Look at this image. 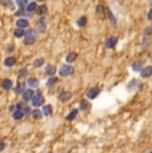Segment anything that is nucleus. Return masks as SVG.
I'll return each instance as SVG.
<instances>
[{"label": "nucleus", "instance_id": "nucleus-25", "mask_svg": "<svg viewBox=\"0 0 152 153\" xmlns=\"http://www.w3.org/2000/svg\"><path fill=\"white\" fill-rule=\"evenodd\" d=\"M139 88V83H137V80H131L129 81V84L127 85V89L128 91H131V89H136Z\"/></svg>", "mask_w": 152, "mask_h": 153}, {"label": "nucleus", "instance_id": "nucleus-38", "mask_svg": "<svg viewBox=\"0 0 152 153\" xmlns=\"http://www.w3.org/2000/svg\"><path fill=\"white\" fill-rule=\"evenodd\" d=\"M144 33L145 35H151L152 33V25H149V27H147L144 29Z\"/></svg>", "mask_w": 152, "mask_h": 153}, {"label": "nucleus", "instance_id": "nucleus-10", "mask_svg": "<svg viewBox=\"0 0 152 153\" xmlns=\"http://www.w3.org/2000/svg\"><path fill=\"white\" fill-rule=\"evenodd\" d=\"M48 12V7L46 5V4H42V5H37V8H36V13L39 16H44L46 13Z\"/></svg>", "mask_w": 152, "mask_h": 153}, {"label": "nucleus", "instance_id": "nucleus-6", "mask_svg": "<svg viewBox=\"0 0 152 153\" xmlns=\"http://www.w3.org/2000/svg\"><path fill=\"white\" fill-rule=\"evenodd\" d=\"M28 25H29V21H28L27 17H20V19L16 20V27L17 28L25 29V28H28Z\"/></svg>", "mask_w": 152, "mask_h": 153}, {"label": "nucleus", "instance_id": "nucleus-39", "mask_svg": "<svg viewBox=\"0 0 152 153\" xmlns=\"http://www.w3.org/2000/svg\"><path fill=\"white\" fill-rule=\"evenodd\" d=\"M147 19L149 20V21H152V8L148 11V15H147Z\"/></svg>", "mask_w": 152, "mask_h": 153}, {"label": "nucleus", "instance_id": "nucleus-9", "mask_svg": "<svg viewBox=\"0 0 152 153\" xmlns=\"http://www.w3.org/2000/svg\"><path fill=\"white\" fill-rule=\"evenodd\" d=\"M37 29H39V32H46V29H47V20L43 16H40L39 21H37Z\"/></svg>", "mask_w": 152, "mask_h": 153}, {"label": "nucleus", "instance_id": "nucleus-35", "mask_svg": "<svg viewBox=\"0 0 152 153\" xmlns=\"http://www.w3.org/2000/svg\"><path fill=\"white\" fill-rule=\"evenodd\" d=\"M107 13H108V17H109V20H111V21H112V23H113V25H116V20H115V17H113L112 12H111V11H108V9H107Z\"/></svg>", "mask_w": 152, "mask_h": 153}, {"label": "nucleus", "instance_id": "nucleus-37", "mask_svg": "<svg viewBox=\"0 0 152 153\" xmlns=\"http://www.w3.org/2000/svg\"><path fill=\"white\" fill-rule=\"evenodd\" d=\"M25 107V104L24 103H17L16 104V109H20V111H23V108Z\"/></svg>", "mask_w": 152, "mask_h": 153}, {"label": "nucleus", "instance_id": "nucleus-34", "mask_svg": "<svg viewBox=\"0 0 152 153\" xmlns=\"http://www.w3.org/2000/svg\"><path fill=\"white\" fill-rule=\"evenodd\" d=\"M23 113H24V116H29L31 115V108L28 107V105H25V107L23 108Z\"/></svg>", "mask_w": 152, "mask_h": 153}, {"label": "nucleus", "instance_id": "nucleus-22", "mask_svg": "<svg viewBox=\"0 0 152 153\" xmlns=\"http://www.w3.org/2000/svg\"><path fill=\"white\" fill-rule=\"evenodd\" d=\"M58 81H59V79H58V77H56V76H51L50 79H48V80H47V84H46V85H47L48 88H51V87H54V85L56 84Z\"/></svg>", "mask_w": 152, "mask_h": 153}, {"label": "nucleus", "instance_id": "nucleus-40", "mask_svg": "<svg viewBox=\"0 0 152 153\" xmlns=\"http://www.w3.org/2000/svg\"><path fill=\"white\" fill-rule=\"evenodd\" d=\"M4 148H5V142H4V141H0V152H1Z\"/></svg>", "mask_w": 152, "mask_h": 153}, {"label": "nucleus", "instance_id": "nucleus-27", "mask_svg": "<svg viewBox=\"0 0 152 153\" xmlns=\"http://www.w3.org/2000/svg\"><path fill=\"white\" fill-rule=\"evenodd\" d=\"M90 108H91L90 103H88V101H86V100H83L82 103H80V111H88Z\"/></svg>", "mask_w": 152, "mask_h": 153}, {"label": "nucleus", "instance_id": "nucleus-28", "mask_svg": "<svg viewBox=\"0 0 152 153\" xmlns=\"http://www.w3.org/2000/svg\"><path fill=\"white\" fill-rule=\"evenodd\" d=\"M43 64H44V59L43 57H39V59H36V60L33 61V67H35V68H40Z\"/></svg>", "mask_w": 152, "mask_h": 153}, {"label": "nucleus", "instance_id": "nucleus-31", "mask_svg": "<svg viewBox=\"0 0 152 153\" xmlns=\"http://www.w3.org/2000/svg\"><path fill=\"white\" fill-rule=\"evenodd\" d=\"M104 11H105V8L103 7V5H98V7H96V13H98V15L103 16L104 15Z\"/></svg>", "mask_w": 152, "mask_h": 153}, {"label": "nucleus", "instance_id": "nucleus-36", "mask_svg": "<svg viewBox=\"0 0 152 153\" xmlns=\"http://www.w3.org/2000/svg\"><path fill=\"white\" fill-rule=\"evenodd\" d=\"M148 44H149V39L147 37V39H144V44H141V48H143V49H145V48L148 47Z\"/></svg>", "mask_w": 152, "mask_h": 153}, {"label": "nucleus", "instance_id": "nucleus-32", "mask_svg": "<svg viewBox=\"0 0 152 153\" xmlns=\"http://www.w3.org/2000/svg\"><path fill=\"white\" fill-rule=\"evenodd\" d=\"M42 115H43V112H42V111H37V109L32 112V116H33V119H40V117H42Z\"/></svg>", "mask_w": 152, "mask_h": 153}, {"label": "nucleus", "instance_id": "nucleus-3", "mask_svg": "<svg viewBox=\"0 0 152 153\" xmlns=\"http://www.w3.org/2000/svg\"><path fill=\"white\" fill-rule=\"evenodd\" d=\"M31 103H32V105L33 107H42L44 104V97H43V95L42 93H35V96L32 97V100H31Z\"/></svg>", "mask_w": 152, "mask_h": 153}, {"label": "nucleus", "instance_id": "nucleus-7", "mask_svg": "<svg viewBox=\"0 0 152 153\" xmlns=\"http://www.w3.org/2000/svg\"><path fill=\"white\" fill-rule=\"evenodd\" d=\"M23 100L24 101H31L32 100V97L35 96V92H33V89L32 88H29V89H25V91L23 92Z\"/></svg>", "mask_w": 152, "mask_h": 153}, {"label": "nucleus", "instance_id": "nucleus-43", "mask_svg": "<svg viewBox=\"0 0 152 153\" xmlns=\"http://www.w3.org/2000/svg\"><path fill=\"white\" fill-rule=\"evenodd\" d=\"M149 153H152V152H149Z\"/></svg>", "mask_w": 152, "mask_h": 153}, {"label": "nucleus", "instance_id": "nucleus-42", "mask_svg": "<svg viewBox=\"0 0 152 153\" xmlns=\"http://www.w3.org/2000/svg\"><path fill=\"white\" fill-rule=\"evenodd\" d=\"M35 1H36V3H43L44 0H35Z\"/></svg>", "mask_w": 152, "mask_h": 153}, {"label": "nucleus", "instance_id": "nucleus-33", "mask_svg": "<svg viewBox=\"0 0 152 153\" xmlns=\"http://www.w3.org/2000/svg\"><path fill=\"white\" fill-rule=\"evenodd\" d=\"M27 76V69L23 68V69H20L19 71V79H23V77Z\"/></svg>", "mask_w": 152, "mask_h": 153}, {"label": "nucleus", "instance_id": "nucleus-23", "mask_svg": "<svg viewBox=\"0 0 152 153\" xmlns=\"http://www.w3.org/2000/svg\"><path fill=\"white\" fill-rule=\"evenodd\" d=\"M1 5L5 7L7 9H13V1H12V0H3V1H1Z\"/></svg>", "mask_w": 152, "mask_h": 153}, {"label": "nucleus", "instance_id": "nucleus-1", "mask_svg": "<svg viewBox=\"0 0 152 153\" xmlns=\"http://www.w3.org/2000/svg\"><path fill=\"white\" fill-rule=\"evenodd\" d=\"M36 39H37V33H36L35 29H27L25 33H24V44L25 45H32L36 43Z\"/></svg>", "mask_w": 152, "mask_h": 153}, {"label": "nucleus", "instance_id": "nucleus-29", "mask_svg": "<svg viewBox=\"0 0 152 153\" xmlns=\"http://www.w3.org/2000/svg\"><path fill=\"white\" fill-rule=\"evenodd\" d=\"M15 3L19 8H25V5L28 4V0H15Z\"/></svg>", "mask_w": 152, "mask_h": 153}, {"label": "nucleus", "instance_id": "nucleus-16", "mask_svg": "<svg viewBox=\"0 0 152 153\" xmlns=\"http://www.w3.org/2000/svg\"><path fill=\"white\" fill-rule=\"evenodd\" d=\"M24 33H25V29H23V28H17V27H16V29L13 31V36H15L16 39L24 37Z\"/></svg>", "mask_w": 152, "mask_h": 153}, {"label": "nucleus", "instance_id": "nucleus-8", "mask_svg": "<svg viewBox=\"0 0 152 153\" xmlns=\"http://www.w3.org/2000/svg\"><path fill=\"white\" fill-rule=\"evenodd\" d=\"M116 44H117V37H115V36H111V37H108L107 40H105V47L109 48V49L115 48Z\"/></svg>", "mask_w": 152, "mask_h": 153}, {"label": "nucleus", "instance_id": "nucleus-20", "mask_svg": "<svg viewBox=\"0 0 152 153\" xmlns=\"http://www.w3.org/2000/svg\"><path fill=\"white\" fill-rule=\"evenodd\" d=\"M12 80H9V79H5V80L1 83V87H3V89H5V91H9V89L12 88Z\"/></svg>", "mask_w": 152, "mask_h": 153}, {"label": "nucleus", "instance_id": "nucleus-21", "mask_svg": "<svg viewBox=\"0 0 152 153\" xmlns=\"http://www.w3.org/2000/svg\"><path fill=\"white\" fill-rule=\"evenodd\" d=\"M12 117H13L15 120H21L24 117L23 111H20V109H16V111H13V113H12Z\"/></svg>", "mask_w": 152, "mask_h": 153}, {"label": "nucleus", "instance_id": "nucleus-18", "mask_svg": "<svg viewBox=\"0 0 152 153\" xmlns=\"http://www.w3.org/2000/svg\"><path fill=\"white\" fill-rule=\"evenodd\" d=\"M43 115L44 116H51L52 115V105H50V104H46V105H43Z\"/></svg>", "mask_w": 152, "mask_h": 153}, {"label": "nucleus", "instance_id": "nucleus-26", "mask_svg": "<svg viewBox=\"0 0 152 153\" xmlns=\"http://www.w3.org/2000/svg\"><path fill=\"white\" fill-rule=\"evenodd\" d=\"M25 91V83H20L19 85H17V88H16V93L17 95H23V92Z\"/></svg>", "mask_w": 152, "mask_h": 153}, {"label": "nucleus", "instance_id": "nucleus-5", "mask_svg": "<svg viewBox=\"0 0 152 153\" xmlns=\"http://www.w3.org/2000/svg\"><path fill=\"white\" fill-rule=\"evenodd\" d=\"M140 75L143 79H148L152 76V65H147V67H143L140 71Z\"/></svg>", "mask_w": 152, "mask_h": 153}, {"label": "nucleus", "instance_id": "nucleus-19", "mask_svg": "<svg viewBox=\"0 0 152 153\" xmlns=\"http://www.w3.org/2000/svg\"><path fill=\"white\" fill-rule=\"evenodd\" d=\"M71 97H72V93H71V92H63L62 95L59 96V100H60V101H68Z\"/></svg>", "mask_w": 152, "mask_h": 153}, {"label": "nucleus", "instance_id": "nucleus-15", "mask_svg": "<svg viewBox=\"0 0 152 153\" xmlns=\"http://www.w3.org/2000/svg\"><path fill=\"white\" fill-rule=\"evenodd\" d=\"M141 68H143V60H136L132 64V69L135 72H140Z\"/></svg>", "mask_w": 152, "mask_h": 153}, {"label": "nucleus", "instance_id": "nucleus-30", "mask_svg": "<svg viewBox=\"0 0 152 153\" xmlns=\"http://www.w3.org/2000/svg\"><path fill=\"white\" fill-rule=\"evenodd\" d=\"M76 24H78L79 27H84V25L87 24V17H86V16H82V17L76 21Z\"/></svg>", "mask_w": 152, "mask_h": 153}, {"label": "nucleus", "instance_id": "nucleus-11", "mask_svg": "<svg viewBox=\"0 0 152 153\" xmlns=\"http://www.w3.org/2000/svg\"><path fill=\"white\" fill-rule=\"evenodd\" d=\"M76 59H78V53H76V52H70V53L66 56L67 64H72L74 61H76Z\"/></svg>", "mask_w": 152, "mask_h": 153}, {"label": "nucleus", "instance_id": "nucleus-41", "mask_svg": "<svg viewBox=\"0 0 152 153\" xmlns=\"http://www.w3.org/2000/svg\"><path fill=\"white\" fill-rule=\"evenodd\" d=\"M13 48H15V47H13V44H12V45H9V47H8V52H12V49H13Z\"/></svg>", "mask_w": 152, "mask_h": 153}, {"label": "nucleus", "instance_id": "nucleus-4", "mask_svg": "<svg viewBox=\"0 0 152 153\" xmlns=\"http://www.w3.org/2000/svg\"><path fill=\"white\" fill-rule=\"evenodd\" d=\"M99 93H100V88H99L98 85H95V87H92V88H90L87 91V99H90V100L96 99L99 96Z\"/></svg>", "mask_w": 152, "mask_h": 153}, {"label": "nucleus", "instance_id": "nucleus-14", "mask_svg": "<svg viewBox=\"0 0 152 153\" xmlns=\"http://www.w3.org/2000/svg\"><path fill=\"white\" fill-rule=\"evenodd\" d=\"M15 64H16V59L13 57V56H9V57H7L5 60H4V65H5V67H8V68L13 67Z\"/></svg>", "mask_w": 152, "mask_h": 153}, {"label": "nucleus", "instance_id": "nucleus-13", "mask_svg": "<svg viewBox=\"0 0 152 153\" xmlns=\"http://www.w3.org/2000/svg\"><path fill=\"white\" fill-rule=\"evenodd\" d=\"M27 85L29 88H36V87H39V80L36 77H31V79H28Z\"/></svg>", "mask_w": 152, "mask_h": 153}, {"label": "nucleus", "instance_id": "nucleus-17", "mask_svg": "<svg viewBox=\"0 0 152 153\" xmlns=\"http://www.w3.org/2000/svg\"><path fill=\"white\" fill-rule=\"evenodd\" d=\"M46 73H47L48 76H55V73H56V67L52 64L47 65V68H46Z\"/></svg>", "mask_w": 152, "mask_h": 153}, {"label": "nucleus", "instance_id": "nucleus-24", "mask_svg": "<svg viewBox=\"0 0 152 153\" xmlns=\"http://www.w3.org/2000/svg\"><path fill=\"white\" fill-rule=\"evenodd\" d=\"M78 113H79V109H72V111L70 112V115L67 116L66 119L68 120V121H72V120H74L75 117H76V116H78Z\"/></svg>", "mask_w": 152, "mask_h": 153}, {"label": "nucleus", "instance_id": "nucleus-2", "mask_svg": "<svg viewBox=\"0 0 152 153\" xmlns=\"http://www.w3.org/2000/svg\"><path fill=\"white\" fill-rule=\"evenodd\" d=\"M74 72H75V68L71 64H64L59 69L60 77H68V76H71V75H74Z\"/></svg>", "mask_w": 152, "mask_h": 153}, {"label": "nucleus", "instance_id": "nucleus-12", "mask_svg": "<svg viewBox=\"0 0 152 153\" xmlns=\"http://www.w3.org/2000/svg\"><path fill=\"white\" fill-rule=\"evenodd\" d=\"M36 8H37V3L36 1H31V3H28L25 5V11L29 12V13H33V12H36Z\"/></svg>", "mask_w": 152, "mask_h": 153}]
</instances>
